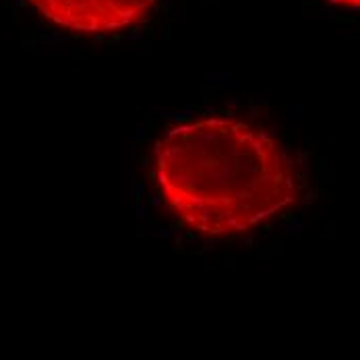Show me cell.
Wrapping results in <instances>:
<instances>
[{
  "mask_svg": "<svg viewBox=\"0 0 360 360\" xmlns=\"http://www.w3.org/2000/svg\"><path fill=\"white\" fill-rule=\"evenodd\" d=\"M338 6H346V8H360V0H329Z\"/></svg>",
  "mask_w": 360,
  "mask_h": 360,
  "instance_id": "cell-3",
  "label": "cell"
},
{
  "mask_svg": "<svg viewBox=\"0 0 360 360\" xmlns=\"http://www.w3.org/2000/svg\"><path fill=\"white\" fill-rule=\"evenodd\" d=\"M153 182L170 214L205 238H236L304 195V170L263 127L236 116L172 124L153 147Z\"/></svg>",
  "mask_w": 360,
  "mask_h": 360,
  "instance_id": "cell-1",
  "label": "cell"
},
{
  "mask_svg": "<svg viewBox=\"0 0 360 360\" xmlns=\"http://www.w3.org/2000/svg\"><path fill=\"white\" fill-rule=\"evenodd\" d=\"M50 23L72 34L100 36L131 27L151 13L158 0H27Z\"/></svg>",
  "mask_w": 360,
  "mask_h": 360,
  "instance_id": "cell-2",
  "label": "cell"
}]
</instances>
